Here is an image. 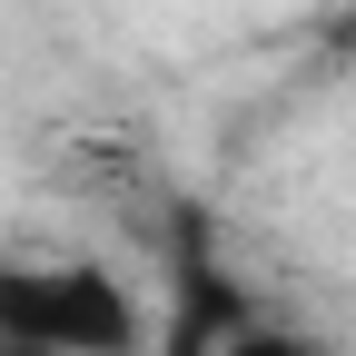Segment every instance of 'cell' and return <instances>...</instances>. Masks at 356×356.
<instances>
[{
	"instance_id": "1",
	"label": "cell",
	"mask_w": 356,
	"mask_h": 356,
	"mask_svg": "<svg viewBox=\"0 0 356 356\" xmlns=\"http://www.w3.org/2000/svg\"><path fill=\"white\" fill-rule=\"evenodd\" d=\"M0 346L149 356V307L109 257H0Z\"/></svg>"
},
{
	"instance_id": "2",
	"label": "cell",
	"mask_w": 356,
	"mask_h": 356,
	"mask_svg": "<svg viewBox=\"0 0 356 356\" xmlns=\"http://www.w3.org/2000/svg\"><path fill=\"white\" fill-rule=\"evenodd\" d=\"M248 317H257L248 297H228L218 277H198V317L168 337V356H218V337H228V327H248Z\"/></svg>"
},
{
	"instance_id": "3",
	"label": "cell",
	"mask_w": 356,
	"mask_h": 356,
	"mask_svg": "<svg viewBox=\"0 0 356 356\" xmlns=\"http://www.w3.org/2000/svg\"><path fill=\"white\" fill-rule=\"evenodd\" d=\"M218 356H327V346H317V337H297V327L248 317V327H228V337H218Z\"/></svg>"
},
{
	"instance_id": "4",
	"label": "cell",
	"mask_w": 356,
	"mask_h": 356,
	"mask_svg": "<svg viewBox=\"0 0 356 356\" xmlns=\"http://www.w3.org/2000/svg\"><path fill=\"white\" fill-rule=\"evenodd\" d=\"M327 40H337V50H356V0H346L337 20H327Z\"/></svg>"
},
{
	"instance_id": "5",
	"label": "cell",
	"mask_w": 356,
	"mask_h": 356,
	"mask_svg": "<svg viewBox=\"0 0 356 356\" xmlns=\"http://www.w3.org/2000/svg\"><path fill=\"white\" fill-rule=\"evenodd\" d=\"M0 356H50V346H0Z\"/></svg>"
}]
</instances>
